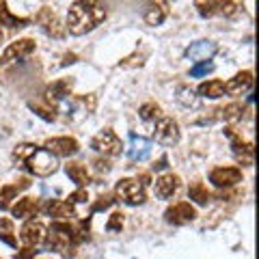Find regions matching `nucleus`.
Instances as JSON below:
<instances>
[{
    "mask_svg": "<svg viewBox=\"0 0 259 259\" xmlns=\"http://www.w3.org/2000/svg\"><path fill=\"white\" fill-rule=\"evenodd\" d=\"M46 225L44 223H39V221H30L22 227V231H20V240H22V244H26V246H37V244H41L44 238H46Z\"/></svg>",
    "mask_w": 259,
    "mask_h": 259,
    "instance_id": "obj_13",
    "label": "nucleus"
},
{
    "mask_svg": "<svg viewBox=\"0 0 259 259\" xmlns=\"http://www.w3.org/2000/svg\"><path fill=\"white\" fill-rule=\"evenodd\" d=\"M11 212H13L15 218H30V216H35L39 212V201L32 199V197H24L13 205Z\"/></svg>",
    "mask_w": 259,
    "mask_h": 259,
    "instance_id": "obj_20",
    "label": "nucleus"
},
{
    "mask_svg": "<svg viewBox=\"0 0 259 259\" xmlns=\"http://www.w3.org/2000/svg\"><path fill=\"white\" fill-rule=\"evenodd\" d=\"M35 39H18V41H13L7 46V50L0 54V67H7V65H13L18 61H24L26 56H30L32 52H35Z\"/></svg>",
    "mask_w": 259,
    "mask_h": 259,
    "instance_id": "obj_5",
    "label": "nucleus"
},
{
    "mask_svg": "<svg viewBox=\"0 0 259 259\" xmlns=\"http://www.w3.org/2000/svg\"><path fill=\"white\" fill-rule=\"evenodd\" d=\"M214 52H216V46L212 41H197L194 46H190L188 50H186V54H188L190 59H197V63L209 61V56H212Z\"/></svg>",
    "mask_w": 259,
    "mask_h": 259,
    "instance_id": "obj_22",
    "label": "nucleus"
},
{
    "mask_svg": "<svg viewBox=\"0 0 259 259\" xmlns=\"http://www.w3.org/2000/svg\"><path fill=\"white\" fill-rule=\"evenodd\" d=\"M24 24H28V20H22L18 15H13L7 9V3L0 0V26H11V28H22Z\"/></svg>",
    "mask_w": 259,
    "mask_h": 259,
    "instance_id": "obj_24",
    "label": "nucleus"
},
{
    "mask_svg": "<svg viewBox=\"0 0 259 259\" xmlns=\"http://www.w3.org/2000/svg\"><path fill=\"white\" fill-rule=\"evenodd\" d=\"M0 44H3V28H0Z\"/></svg>",
    "mask_w": 259,
    "mask_h": 259,
    "instance_id": "obj_39",
    "label": "nucleus"
},
{
    "mask_svg": "<svg viewBox=\"0 0 259 259\" xmlns=\"http://www.w3.org/2000/svg\"><path fill=\"white\" fill-rule=\"evenodd\" d=\"M65 173H67L69 180L76 182L78 186H87L89 182H91V175H89L87 166L82 164V162H67V164H65Z\"/></svg>",
    "mask_w": 259,
    "mask_h": 259,
    "instance_id": "obj_21",
    "label": "nucleus"
},
{
    "mask_svg": "<svg viewBox=\"0 0 259 259\" xmlns=\"http://www.w3.org/2000/svg\"><path fill=\"white\" fill-rule=\"evenodd\" d=\"M197 93H199L201 97L218 100V97L225 95V82H223V80H207V82H203V84L197 89Z\"/></svg>",
    "mask_w": 259,
    "mask_h": 259,
    "instance_id": "obj_23",
    "label": "nucleus"
},
{
    "mask_svg": "<svg viewBox=\"0 0 259 259\" xmlns=\"http://www.w3.org/2000/svg\"><path fill=\"white\" fill-rule=\"evenodd\" d=\"M28 106H30L32 110H35L41 119H46V121H54V119H56V112H54V108H52V106H41V104H35V102H30Z\"/></svg>",
    "mask_w": 259,
    "mask_h": 259,
    "instance_id": "obj_30",
    "label": "nucleus"
},
{
    "mask_svg": "<svg viewBox=\"0 0 259 259\" xmlns=\"http://www.w3.org/2000/svg\"><path fill=\"white\" fill-rule=\"evenodd\" d=\"M115 194L119 201H123L125 205H143L147 201V192H145V186L139 180H132V177H125V180H119L115 186Z\"/></svg>",
    "mask_w": 259,
    "mask_h": 259,
    "instance_id": "obj_4",
    "label": "nucleus"
},
{
    "mask_svg": "<svg viewBox=\"0 0 259 259\" xmlns=\"http://www.w3.org/2000/svg\"><path fill=\"white\" fill-rule=\"evenodd\" d=\"M24 166H26L32 175L48 177V175H52L56 168H59V160H56L54 153H50L48 149L37 147L26 160H24Z\"/></svg>",
    "mask_w": 259,
    "mask_h": 259,
    "instance_id": "obj_3",
    "label": "nucleus"
},
{
    "mask_svg": "<svg viewBox=\"0 0 259 259\" xmlns=\"http://www.w3.org/2000/svg\"><path fill=\"white\" fill-rule=\"evenodd\" d=\"M46 212H48V216L59 218V221H63V218H71V216H76L74 205L67 203V201H61V199L50 201V203L46 205Z\"/></svg>",
    "mask_w": 259,
    "mask_h": 259,
    "instance_id": "obj_19",
    "label": "nucleus"
},
{
    "mask_svg": "<svg viewBox=\"0 0 259 259\" xmlns=\"http://www.w3.org/2000/svg\"><path fill=\"white\" fill-rule=\"evenodd\" d=\"M71 80H67V78H63V80H56V82H52L50 87L46 89V102L50 104V106L54 108L56 104H59L61 100H65V97H67L69 93H71Z\"/></svg>",
    "mask_w": 259,
    "mask_h": 259,
    "instance_id": "obj_15",
    "label": "nucleus"
},
{
    "mask_svg": "<svg viewBox=\"0 0 259 259\" xmlns=\"http://www.w3.org/2000/svg\"><path fill=\"white\" fill-rule=\"evenodd\" d=\"M139 115L143 121H158L162 117V108L158 106L156 102H147V104H143V106L139 108Z\"/></svg>",
    "mask_w": 259,
    "mask_h": 259,
    "instance_id": "obj_28",
    "label": "nucleus"
},
{
    "mask_svg": "<svg viewBox=\"0 0 259 259\" xmlns=\"http://www.w3.org/2000/svg\"><path fill=\"white\" fill-rule=\"evenodd\" d=\"M30 182L24 177V180H20V184H9V186H3L0 188V209H9L11 205V201L18 197V192L24 190V188H28Z\"/></svg>",
    "mask_w": 259,
    "mask_h": 259,
    "instance_id": "obj_18",
    "label": "nucleus"
},
{
    "mask_svg": "<svg viewBox=\"0 0 259 259\" xmlns=\"http://www.w3.org/2000/svg\"><path fill=\"white\" fill-rule=\"evenodd\" d=\"M143 18L149 26H160L168 18V0H149Z\"/></svg>",
    "mask_w": 259,
    "mask_h": 259,
    "instance_id": "obj_14",
    "label": "nucleus"
},
{
    "mask_svg": "<svg viewBox=\"0 0 259 259\" xmlns=\"http://www.w3.org/2000/svg\"><path fill=\"white\" fill-rule=\"evenodd\" d=\"M209 182L216 188H231V186L242 182V171L238 166H218L209 173Z\"/></svg>",
    "mask_w": 259,
    "mask_h": 259,
    "instance_id": "obj_9",
    "label": "nucleus"
},
{
    "mask_svg": "<svg viewBox=\"0 0 259 259\" xmlns=\"http://www.w3.org/2000/svg\"><path fill=\"white\" fill-rule=\"evenodd\" d=\"M180 139L182 134H180L177 121L171 117H160L156 123V141L160 145H164V147H173V145L180 143Z\"/></svg>",
    "mask_w": 259,
    "mask_h": 259,
    "instance_id": "obj_8",
    "label": "nucleus"
},
{
    "mask_svg": "<svg viewBox=\"0 0 259 259\" xmlns=\"http://www.w3.org/2000/svg\"><path fill=\"white\" fill-rule=\"evenodd\" d=\"M218 112H221L223 121H227V123H236V121H240L242 115H244V106H242V104H229V106L221 108Z\"/></svg>",
    "mask_w": 259,
    "mask_h": 259,
    "instance_id": "obj_26",
    "label": "nucleus"
},
{
    "mask_svg": "<svg viewBox=\"0 0 259 259\" xmlns=\"http://www.w3.org/2000/svg\"><path fill=\"white\" fill-rule=\"evenodd\" d=\"M227 134H229V139H231L233 156H236L238 164H242V166H253V162H255L253 145L246 143V141H242L238 134H233V132H231V130H227Z\"/></svg>",
    "mask_w": 259,
    "mask_h": 259,
    "instance_id": "obj_12",
    "label": "nucleus"
},
{
    "mask_svg": "<svg viewBox=\"0 0 259 259\" xmlns=\"http://www.w3.org/2000/svg\"><path fill=\"white\" fill-rule=\"evenodd\" d=\"M104 20H106V7L102 5V0H76L69 7L65 30L80 37L97 28Z\"/></svg>",
    "mask_w": 259,
    "mask_h": 259,
    "instance_id": "obj_1",
    "label": "nucleus"
},
{
    "mask_svg": "<svg viewBox=\"0 0 259 259\" xmlns=\"http://www.w3.org/2000/svg\"><path fill=\"white\" fill-rule=\"evenodd\" d=\"M194 9L201 18H236L242 11L240 0H194Z\"/></svg>",
    "mask_w": 259,
    "mask_h": 259,
    "instance_id": "obj_2",
    "label": "nucleus"
},
{
    "mask_svg": "<svg viewBox=\"0 0 259 259\" xmlns=\"http://www.w3.org/2000/svg\"><path fill=\"white\" fill-rule=\"evenodd\" d=\"M87 201H89V192H87L84 188H80V190H76V192L69 194V201H67V203L78 205V203H87Z\"/></svg>",
    "mask_w": 259,
    "mask_h": 259,
    "instance_id": "obj_32",
    "label": "nucleus"
},
{
    "mask_svg": "<svg viewBox=\"0 0 259 259\" xmlns=\"http://www.w3.org/2000/svg\"><path fill=\"white\" fill-rule=\"evenodd\" d=\"M164 218H166V223H171V225H188L197 218V209L190 203H186V201H180V203L166 207Z\"/></svg>",
    "mask_w": 259,
    "mask_h": 259,
    "instance_id": "obj_11",
    "label": "nucleus"
},
{
    "mask_svg": "<svg viewBox=\"0 0 259 259\" xmlns=\"http://www.w3.org/2000/svg\"><path fill=\"white\" fill-rule=\"evenodd\" d=\"M0 227H3V229H7V231H11V223H9V221H0Z\"/></svg>",
    "mask_w": 259,
    "mask_h": 259,
    "instance_id": "obj_38",
    "label": "nucleus"
},
{
    "mask_svg": "<svg viewBox=\"0 0 259 259\" xmlns=\"http://www.w3.org/2000/svg\"><path fill=\"white\" fill-rule=\"evenodd\" d=\"M37 255V250L35 246H24L18 255H15V259H30V257H35Z\"/></svg>",
    "mask_w": 259,
    "mask_h": 259,
    "instance_id": "obj_35",
    "label": "nucleus"
},
{
    "mask_svg": "<svg viewBox=\"0 0 259 259\" xmlns=\"http://www.w3.org/2000/svg\"><path fill=\"white\" fill-rule=\"evenodd\" d=\"M188 197L194 201V203H199V205H207V201L212 199V194H209L207 190V186L203 182H194L190 186V190H188Z\"/></svg>",
    "mask_w": 259,
    "mask_h": 259,
    "instance_id": "obj_25",
    "label": "nucleus"
},
{
    "mask_svg": "<svg viewBox=\"0 0 259 259\" xmlns=\"http://www.w3.org/2000/svg\"><path fill=\"white\" fill-rule=\"evenodd\" d=\"M250 87H253V74H250V71H240V74H236L225 84V93L242 95V93H246Z\"/></svg>",
    "mask_w": 259,
    "mask_h": 259,
    "instance_id": "obj_17",
    "label": "nucleus"
},
{
    "mask_svg": "<svg viewBox=\"0 0 259 259\" xmlns=\"http://www.w3.org/2000/svg\"><path fill=\"white\" fill-rule=\"evenodd\" d=\"M166 166V156H162L158 162H156V164H153V168H156V171H160V168H164Z\"/></svg>",
    "mask_w": 259,
    "mask_h": 259,
    "instance_id": "obj_37",
    "label": "nucleus"
},
{
    "mask_svg": "<svg viewBox=\"0 0 259 259\" xmlns=\"http://www.w3.org/2000/svg\"><path fill=\"white\" fill-rule=\"evenodd\" d=\"M177 102L182 104V106H186V108H194L199 104V97L194 95V91L190 87H186V84H182L180 89H177Z\"/></svg>",
    "mask_w": 259,
    "mask_h": 259,
    "instance_id": "obj_27",
    "label": "nucleus"
},
{
    "mask_svg": "<svg viewBox=\"0 0 259 259\" xmlns=\"http://www.w3.org/2000/svg\"><path fill=\"white\" fill-rule=\"evenodd\" d=\"M121 227H123V214H121V212L110 214L108 223H106V229L108 231H121Z\"/></svg>",
    "mask_w": 259,
    "mask_h": 259,
    "instance_id": "obj_31",
    "label": "nucleus"
},
{
    "mask_svg": "<svg viewBox=\"0 0 259 259\" xmlns=\"http://www.w3.org/2000/svg\"><path fill=\"white\" fill-rule=\"evenodd\" d=\"M112 201H115V199H112L110 194H104V197H100V201H97V203L93 205V212H97V209H106V207H110V205H112Z\"/></svg>",
    "mask_w": 259,
    "mask_h": 259,
    "instance_id": "obj_34",
    "label": "nucleus"
},
{
    "mask_svg": "<svg viewBox=\"0 0 259 259\" xmlns=\"http://www.w3.org/2000/svg\"><path fill=\"white\" fill-rule=\"evenodd\" d=\"M91 147L97 151V153H104V156L108 158H115L121 153V149H123V145H121V139L112 132V130H102V132H97L93 136L91 141Z\"/></svg>",
    "mask_w": 259,
    "mask_h": 259,
    "instance_id": "obj_6",
    "label": "nucleus"
},
{
    "mask_svg": "<svg viewBox=\"0 0 259 259\" xmlns=\"http://www.w3.org/2000/svg\"><path fill=\"white\" fill-rule=\"evenodd\" d=\"M0 240H3V242H7V244H9V246H15V244H18V242H15V238L11 236V231H7V233H0Z\"/></svg>",
    "mask_w": 259,
    "mask_h": 259,
    "instance_id": "obj_36",
    "label": "nucleus"
},
{
    "mask_svg": "<svg viewBox=\"0 0 259 259\" xmlns=\"http://www.w3.org/2000/svg\"><path fill=\"white\" fill-rule=\"evenodd\" d=\"M44 149H48L50 153H54L56 158H69V156H76L80 145L76 139H69V136H56V139L46 141Z\"/></svg>",
    "mask_w": 259,
    "mask_h": 259,
    "instance_id": "obj_10",
    "label": "nucleus"
},
{
    "mask_svg": "<svg viewBox=\"0 0 259 259\" xmlns=\"http://www.w3.org/2000/svg\"><path fill=\"white\" fill-rule=\"evenodd\" d=\"M35 22L44 28L46 35H50L54 39H61L65 35V26H63V22L59 18V13H56L54 9H50V7H44V9H39L37 15H35Z\"/></svg>",
    "mask_w": 259,
    "mask_h": 259,
    "instance_id": "obj_7",
    "label": "nucleus"
},
{
    "mask_svg": "<svg viewBox=\"0 0 259 259\" xmlns=\"http://www.w3.org/2000/svg\"><path fill=\"white\" fill-rule=\"evenodd\" d=\"M180 175H173V173H164V175H160L158 180H156V194L160 199H168V197H173V194L180 190Z\"/></svg>",
    "mask_w": 259,
    "mask_h": 259,
    "instance_id": "obj_16",
    "label": "nucleus"
},
{
    "mask_svg": "<svg viewBox=\"0 0 259 259\" xmlns=\"http://www.w3.org/2000/svg\"><path fill=\"white\" fill-rule=\"evenodd\" d=\"M212 69H214V65H212V63L201 61V63L197 65V67H192V69H190V76L197 78V76H201V74H207V71H212Z\"/></svg>",
    "mask_w": 259,
    "mask_h": 259,
    "instance_id": "obj_33",
    "label": "nucleus"
},
{
    "mask_svg": "<svg viewBox=\"0 0 259 259\" xmlns=\"http://www.w3.org/2000/svg\"><path fill=\"white\" fill-rule=\"evenodd\" d=\"M35 149H37V145H32V143H22V145H18V147L13 149V160L24 162Z\"/></svg>",
    "mask_w": 259,
    "mask_h": 259,
    "instance_id": "obj_29",
    "label": "nucleus"
}]
</instances>
